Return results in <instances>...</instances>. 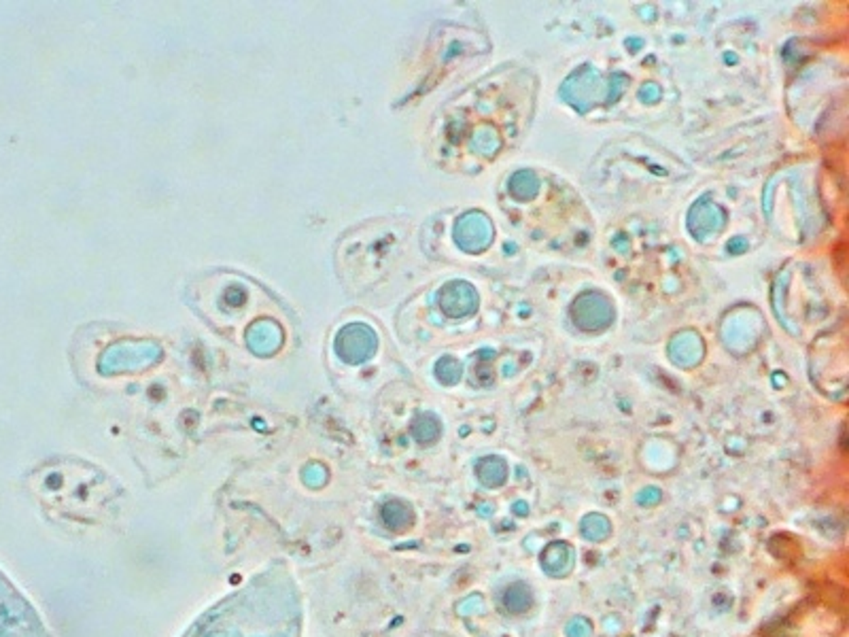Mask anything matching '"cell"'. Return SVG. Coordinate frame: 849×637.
<instances>
[{
  "mask_svg": "<svg viewBox=\"0 0 849 637\" xmlns=\"http://www.w3.org/2000/svg\"><path fill=\"white\" fill-rule=\"evenodd\" d=\"M0 637H51L30 599L0 569Z\"/></svg>",
  "mask_w": 849,
  "mask_h": 637,
  "instance_id": "cell-2",
  "label": "cell"
},
{
  "mask_svg": "<svg viewBox=\"0 0 849 637\" xmlns=\"http://www.w3.org/2000/svg\"><path fill=\"white\" fill-rule=\"evenodd\" d=\"M162 357V351L153 342H121L111 347L100 359V372L102 374H117L126 370H134L142 365H151Z\"/></svg>",
  "mask_w": 849,
  "mask_h": 637,
  "instance_id": "cell-3",
  "label": "cell"
},
{
  "mask_svg": "<svg viewBox=\"0 0 849 637\" xmlns=\"http://www.w3.org/2000/svg\"><path fill=\"white\" fill-rule=\"evenodd\" d=\"M374 347H376V338H374L372 330L361 323L344 325L334 340V351L344 363L365 361L372 355Z\"/></svg>",
  "mask_w": 849,
  "mask_h": 637,
  "instance_id": "cell-4",
  "label": "cell"
},
{
  "mask_svg": "<svg viewBox=\"0 0 849 637\" xmlns=\"http://www.w3.org/2000/svg\"><path fill=\"white\" fill-rule=\"evenodd\" d=\"M299 593L284 567H277L211 608L185 637H299Z\"/></svg>",
  "mask_w": 849,
  "mask_h": 637,
  "instance_id": "cell-1",
  "label": "cell"
},
{
  "mask_svg": "<svg viewBox=\"0 0 849 637\" xmlns=\"http://www.w3.org/2000/svg\"><path fill=\"white\" fill-rule=\"evenodd\" d=\"M283 327L274 319H259L247 332L249 349L259 357L274 355L283 345Z\"/></svg>",
  "mask_w": 849,
  "mask_h": 637,
  "instance_id": "cell-5",
  "label": "cell"
}]
</instances>
